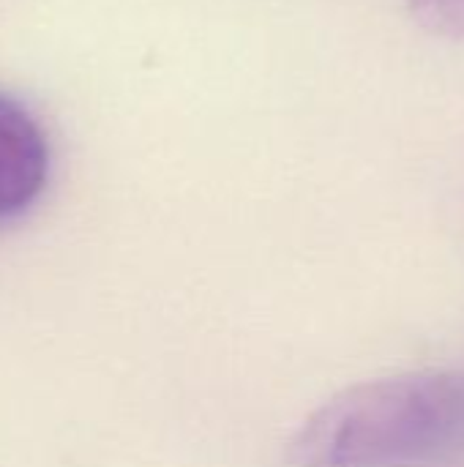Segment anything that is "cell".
<instances>
[{
    "mask_svg": "<svg viewBox=\"0 0 464 467\" xmlns=\"http://www.w3.org/2000/svg\"><path fill=\"white\" fill-rule=\"evenodd\" d=\"M464 451V372H405L347 386L287 441L293 467H421Z\"/></svg>",
    "mask_w": 464,
    "mask_h": 467,
    "instance_id": "1",
    "label": "cell"
},
{
    "mask_svg": "<svg viewBox=\"0 0 464 467\" xmlns=\"http://www.w3.org/2000/svg\"><path fill=\"white\" fill-rule=\"evenodd\" d=\"M49 181V142L36 115L0 93V222L22 216Z\"/></svg>",
    "mask_w": 464,
    "mask_h": 467,
    "instance_id": "2",
    "label": "cell"
},
{
    "mask_svg": "<svg viewBox=\"0 0 464 467\" xmlns=\"http://www.w3.org/2000/svg\"><path fill=\"white\" fill-rule=\"evenodd\" d=\"M407 14L429 36L464 41V0H407Z\"/></svg>",
    "mask_w": 464,
    "mask_h": 467,
    "instance_id": "3",
    "label": "cell"
}]
</instances>
